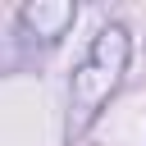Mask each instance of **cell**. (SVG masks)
Returning a JSON list of instances; mask_svg holds the SVG:
<instances>
[{"label":"cell","instance_id":"cell-1","mask_svg":"<svg viewBox=\"0 0 146 146\" xmlns=\"http://www.w3.org/2000/svg\"><path fill=\"white\" fill-rule=\"evenodd\" d=\"M128 59H132L128 27L123 23H105L91 36V46H87V55H82V64L73 68V82H68V128H64L68 141L82 137L96 123V114L110 105V96L123 87Z\"/></svg>","mask_w":146,"mask_h":146},{"label":"cell","instance_id":"cell-2","mask_svg":"<svg viewBox=\"0 0 146 146\" xmlns=\"http://www.w3.org/2000/svg\"><path fill=\"white\" fill-rule=\"evenodd\" d=\"M73 23H78L73 0H27L18 9V32L27 46H55L59 36H68Z\"/></svg>","mask_w":146,"mask_h":146}]
</instances>
